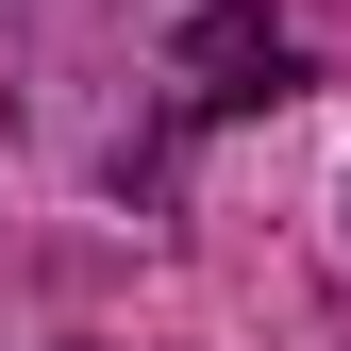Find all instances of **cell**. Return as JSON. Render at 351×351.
Returning <instances> with one entry per match:
<instances>
[{
    "mask_svg": "<svg viewBox=\"0 0 351 351\" xmlns=\"http://www.w3.org/2000/svg\"><path fill=\"white\" fill-rule=\"evenodd\" d=\"M184 67H201V101H285V34L251 17V0H217V17L184 34Z\"/></svg>",
    "mask_w": 351,
    "mask_h": 351,
    "instance_id": "obj_1",
    "label": "cell"
}]
</instances>
